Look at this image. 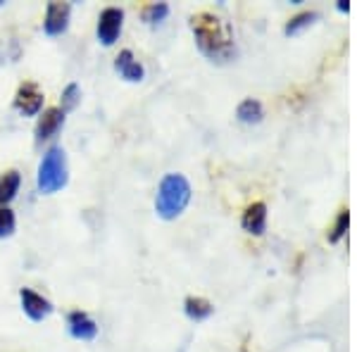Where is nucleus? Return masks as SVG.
I'll return each mask as SVG.
<instances>
[{
	"label": "nucleus",
	"mask_w": 357,
	"mask_h": 352,
	"mask_svg": "<svg viewBox=\"0 0 357 352\" xmlns=\"http://www.w3.org/2000/svg\"><path fill=\"white\" fill-rule=\"evenodd\" d=\"M13 231H15L13 210H8V207H0V238H3V236H10Z\"/></svg>",
	"instance_id": "obj_18"
},
{
	"label": "nucleus",
	"mask_w": 357,
	"mask_h": 352,
	"mask_svg": "<svg viewBox=\"0 0 357 352\" xmlns=\"http://www.w3.org/2000/svg\"><path fill=\"white\" fill-rule=\"evenodd\" d=\"M62 122H65V112H62L60 107L45 109L36 124V141L43 143V141H48V138H53L57 134V129L62 126Z\"/></svg>",
	"instance_id": "obj_8"
},
{
	"label": "nucleus",
	"mask_w": 357,
	"mask_h": 352,
	"mask_svg": "<svg viewBox=\"0 0 357 352\" xmlns=\"http://www.w3.org/2000/svg\"><path fill=\"white\" fill-rule=\"evenodd\" d=\"M212 305L207 303V300H203V298H188L186 300V314L191 316V319H195V321H200V319H207V316L212 314Z\"/></svg>",
	"instance_id": "obj_14"
},
{
	"label": "nucleus",
	"mask_w": 357,
	"mask_h": 352,
	"mask_svg": "<svg viewBox=\"0 0 357 352\" xmlns=\"http://www.w3.org/2000/svg\"><path fill=\"white\" fill-rule=\"evenodd\" d=\"M38 190L45 195L55 193V190L65 188L67 183V158L62 148H50L43 155L41 164H38V176H36Z\"/></svg>",
	"instance_id": "obj_3"
},
{
	"label": "nucleus",
	"mask_w": 357,
	"mask_h": 352,
	"mask_svg": "<svg viewBox=\"0 0 357 352\" xmlns=\"http://www.w3.org/2000/svg\"><path fill=\"white\" fill-rule=\"evenodd\" d=\"M188 200H191V183L186 181L181 174H167L160 181L158 188V215L162 219H174L186 210Z\"/></svg>",
	"instance_id": "obj_2"
},
{
	"label": "nucleus",
	"mask_w": 357,
	"mask_h": 352,
	"mask_svg": "<svg viewBox=\"0 0 357 352\" xmlns=\"http://www.w3.org/2000/svg\"><path fill=\"white\" fill-rule=\"evenodd\" d=\"M79 98H82V91H79L77 84H69L65 89V93H62V112H67V109H74L79 102Z\"/></svg>",
	"instance_id": "obj_17"
},
{
	"label": "nucleus",
	"mask_w": 357,
	"mask_h": 352,
	"mask_svg": "<svg viewBox=\"0 0 357 352\" xmlns=\"http://www.w3.org/2000/svg\"><path fill=\"white\" fill-rule=\"evenodd\" d=\"M167 13H169V8H167L165 3H153V5H148L146 10H143V22H148V24H155V22H162Z\"/></svg>",
	"instance_id": "obj_15"
},
{
	"label": "nucleus",
	"mask_w": 357,
	"mask_h": 352,
	"mask_svg": "<svg viewBox=\"0 0 357 352\" xmlns=\"http://www.w3.org/2000/svg\"><path fill=\"white\" fill-rule=\"evenodd\" d=\"M345 229H348V210H341V215L336 219V227H333V234L329 236L331 243H336L338 238L345 234Z\"/></svg>",
	"instance_id": "obj_19"
},
{
	"label": "nucleus",
	"mask_w": 357,
	"mask_h": 352,
	"mask_svg": "<svg viewBox=\"0 0 357 352\" xmlns=\"http://www.w3.org/2000/svg\"><path fill=\"white\" fill-rule=\"evenodd\" d=\"M264 227H267V207H264V203H252L243 212V229L248 234L262 236Z\"/></svg>",
	"instance_id": "obj_10"
},
{
	"label": "nucleus",
	"mask_w": 357,
	"mask_h": 352,
	"mask_svg": "<svg viewBox=\"0 0 357 352\" xmlns=\"http://www.w3.org/2000/svg\"><path fill=\"white\" fill-rule=\"evenodd\" d=\"M20 183L22 178L17 171H8V174L0 176V207H8V203L17 195V190H20Z\"/></svg>",
	"instance_id": "obj_12"
},
{
	"label": "nucleus",
	"mask_w": 357,
	"mask_h": 352,
	"mask_svg": "<svg viewBox=\"0 0 357 352\" xmlns=\"http://www.w3.org/2000/svg\"><path fill=\"white\" fill-rule=\"evenodd\" d=\"M114 69L126 79V82H141L143 79V67L141 62L134 60V53L131 50H122L114 60Z\"/></svg>",
	"instance_id": "obj_11"
},
{
	"label": "nucleus",
	"mask_w": 357,
	"mask_h": 352,
	"mask_svg": "<svg viewBox=\"0 0 357 352\" xmlns=\"http://www.w3.org/2000/svg\"><path fill=\"white\" fill-rule=\"evenodd\" d=\"M15 107L20 109L22 114H26V117H33V114L41 112L43 93L38 91V86L36 84L20 86V91H17V98H15Z\"/></svg>",
	"instance_id": "obj_6"
},
{
	"label": "nucleus",
	"mask_w": 357,
	"mask_h": 352,
	"mask_svg": "<svg viewBox=\"0 0 357 352\" xmlns=\"http://www.w3.org/2000/svg\"><path fill=\"white\" fill-rule=\"evenodd\" d=\"M236 114H238L241 122L245 124H255L262 119V105L257 100H252V98H248V100H243L238 105V109H236Z\"/></svg>",
	"instance_id": "obj_13"
},
{
	"label": "nucleus",
	"mask_w": 357,
	"mask_h": 352,
	"mask_svg": "<svg viewBox=\"0 0 357 352\" xmlns=\"http://www.w3.org/2000/svg\"><path fill=\"white\" fill-rule=\"evenodd\" d=\"M191 26L195 33V41H198V48L212 62H227L236 55L231 26L222 17L212 13H200L191 20Z\"/></svg>",
	"instance_id": "obj_1"
},
{
	"label": "nucleus",
	"mask_w": 357,
	"mask_h": 352,
	"mask_svg": "<svg viewBox=\"0 0 357 352\" xmlns=\"http://www.w3.org/2000/svg\"><path fill=\"white\" fill-rule=\"evenodd\" d=\"M69 321V331H72L74 338L79 340H93L98 336V326L96 321L91 319L86 312H72V314L67 316Z\"/></svg>",
	"instance_id": "obj_9"
},
{
	"label": "nucleus",
	"mask_w": 357,
	"mask_h": 352,
	"mask_svg": "<svg viewBox=\"0 0 357 352\" xmlns=\"http://www.w3.org/2000/svg\"><path fill=\"white\" fill-rule=\"evenodd\" d=\"M317 20V13H303V15H298V17H293V20L286 24V33H298L301 29L305 26H310L312 22Z\"/></svg>",
	"instance_id": "obj_16"
},
{
	"label": "nucleus",
	"mask_w": 357,
	"mask_h": 352,
	"mask_svg": "<svg viewBox=\"0 0 357 352\" xmlns=\"http://www.w3.org/2000/svg\"><path fill=\"white\" fill-rule=\"evenodd\" d=\"M69 8L67 3H50L48 10H45V20H43V29L48 36H60V33L67 31L69 26Z\"/></svg>",
	"instance_id": "obj_5"
},
{
	"label": "nucleus",
	"mask_w": 357,
	"mask_h": 352,
	"mask_svg": "<svg viewBox=\"0 0 357 352\" xmlns=\"http://www.w3.org/2000/svg\"><path fill=\"white\" fill-rule=\"evenodd\" d=\"M124 24V13L119 8H105L98 17V38L102 45H112L119 38Z\"/></svg>",
	"instance_id": "obj_4"
},
{
	"label": "nucleus",
	"mask_w": 357,
	"mask_h": 352,
	"mask_svg": "<svg viewBox=\"0 0 357 352\" xmlns=\"http://www.w3.org/2000/svg\"><path fill=\"white\" fill-rule=\"evenodd\" d=\"M20 298H22V307H24L26 316H29V319H33V321H43L45 316L53 312V305H50L43 296L33 293L31 288H22Z\"/></svg>",
	"instance_id": "obj_7"
}]
</instances>
